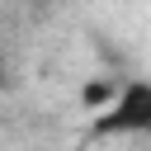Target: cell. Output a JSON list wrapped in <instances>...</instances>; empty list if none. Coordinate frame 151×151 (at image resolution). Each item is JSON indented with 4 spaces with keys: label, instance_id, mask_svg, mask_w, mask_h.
Returning <instances> with one entry per match:
<instances>
[{
    "label": "cell",
    "instance_id": "1",
    "mask_svg": "<svg viewBox=\"0 0 151 151\" xmlns=\"http://www.w3.org/2000/svg\"><path fill=\"white\" fill-rule=\"evenodd\" d=\"M94 137H137L151 132V80H123L113 104L104 113H94L90 123Z\"/></svg>",
    "mask_w": 151,
    "mask_h": 151
}]
</instances>
